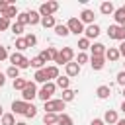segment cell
I'll return each mask as SVG.
<instances>
[{
    "label": "cell",
    "mask_w": 125,
    "mask_h": 125,
    "mask_svg": "<svg viewBox=\"0 0 125 125\" xmlns=\"http://www.w3.org/2000/svg\"><path fill=\"white\" fill-rule=\"evenodd\" d=\"M72 59H74V51H72V47H62L61 51H59V57H57V64H68V62H72Z\"/></svg>",
    "instance_id": "cell-1"
},
{
    "label": "cell",
    "mask_w": 125,
    "mask_h": 125,
    "mask_svg": "<svg viewBox=\"0 0 125 125\" xmlns=\"http://www.w3.org/2000/svg\"><path fill=\"white\" fill-rule=\"evenodd\" d=\"M10 62H12V66H18L20 70H21V68H27V66L31 64V61L25 59V57H23L21 53H18V51L10 55Z\"/></svg>",
    "instance_id": "cell-2"
},
{
    "label": "cell",
    "mask_w": 125,
    "mask_h": 125,
    "mask_svg": "<svg viewBox=\"0 0 125 125\" xmlns=\"http://www.w3.org/2000/svg\"><path fill=\"white\" fill-rule=\"evenodd\" d=\"M55 90H57V84H55V82H47V84H43V86H41V90H39L37 98H39V100H43V102H49V100H51V96L55 94Z\"/></svg>",
    "instance_id": "cell-3"
},
{
    "label": "cell",
    "mask_w": 125,
    "mask_h": 125,
    "mask_svg": "<svg viewBox=\"0 0 125 125\" xmlns=\"http://www.w3.org/2000/svg\"><path fill=\"white\" fill-rule=\"evenodd\" d=\"M64 102L59 98V100H49V102H45V113H59V111H62L64 109Z\"/></svg>",
    "instance_id": "cell-4"
},
{
    "label": "cell",
    "mask_w": 125,
    "mask_h": 125,
    "mask_svg": "<svg viewBox=\"0 0 125 125\" xmlns=\"http://www.w3.org/2000/svg\"><path fill=\"white\" fill-rule=\"evenodd\" d=\"M107 37L109 39H117V41H125V29L121 25L113 23V25L107 27Z\"/></svg>",
    "instance_id": "cell-5"
},
{
    "label": "cell",
    "mask_w": 125,
    "mask_h": 125,
    "mask_svg": "<svg viewBox=\"0 0 125 125\" xmlns=\"http://www.w3.org/2000/svg\"><path fill=\"white\" fill-rule=\"evenodd\" d=\"M66 27H68V31L74 33V35L84 33V23L80 21V18H70V20L66 21Z\"/></svg>",
    "instance_id": "cell-6"
},
{
    "label": "cell",
    "mask_w": 125,
    "mask_h": 125,
    "mask_svg": "<svg viewBox=\"0 0 125 125\" xmlns=\"http://www.w3.org/2000/svg\"><path fill=\"white\" fill-rule=\"evenodd\" d=\"M37 94H39V92H37V86H35V82H29V84H27V86L21 90V100L29 104V102H31V100H33Z\"/></svg>",
    "instance_id": "cell-7"
},
{
    "label": "cell",
    "mask_w": 125,
    "mask_h": 125,
    "mask_svg": "<svg viewBox=\"0 0 125 125\" xmlns=\"http://www.w3.org/2000/svg\"><path fill=\"white\" fill-rule=\"evenodd\" d=\"M57 10H59V2H43V4L39 6V14H41V18H45V16H53Z\"/></svg>",
    "instance_id": "cell-8"
},
{
    "label": "cell",
    "mask_w": 125,
    "mask_h": 125,
    "mask_svg": "<svg viewBox=\"0 0 125 125\" xmlns=\"http://www.w3.org/2000/svg\"><path fill=\"white\" fill-rule=\"evenodd\" d=\"M39 57H41L45 62H49V61H53V62H55V61H57V57H59V51H57L55 47H47L45 51H41V53H39Z\"/></svg>",
    "instance_id": "cell-9"
},
{
    "label": "cell",
    "mask_w": 125,
    "mask_h": 125,
    "mask_svg": "<svg viewBox=\"0 0 125 125\" xmlns=\"http://www.w3.org/2000/svg\"><path fill=\"white\" fill-rule=\"evenodd\" d=\"M27 102H23V100H14L12 102V113H18V115H25V111H27Z\"/></svg>",
    "instance_id": "cell-10"
},
{
    "label": "cell",
    "mask_w": 125,
    "mask_h": 125,
    "mask_svg": "<svg viewBox=\"0 0 125 125\" xmlns=\"http://www.w3.org/2000/svg\"><path fill=\"white\" fill-rule=\"evenodd\" d=\"M84 33H86V39L90 41V39H96L100 33H102V29H100V25H96V23H92V25H88L86 29H84Z\"/></svg>",
    "instance_id": "cell-11"
},
{
    "label": "cell",
    "mask_w": 125,
    "mask_h": 125,
    "mask_svg": "<svg viewBox=\"0 0 125 125\" xmlns=\"http://www.w3.org/2000/svg\"><path fill=\"white\" fill-rule=\"evenodd\" d=\"M94 18H96V16H94V10H88V8H86V10L80 12V21H82V23H90V25H92V23H94Z\"/></svg>",
    "instance_id": "cell-12"
},
{
    "label": "cell",
    "mask_w": 125,
    "mask_h": 125,
    "mask_svg": "<svg viewBox=\"0 0 125 125\" xmlns=\"http://www.w3.org/2000/svg\"><path fill=\"white\" fill-rule=\"evenodd\" d=\"M92 49V57H105V45L104 43H94L90 45Z\"/></svg>",
    "instance_id": "cell-13"
},
{
    "label": "cell",
    "mask_w": 125,
    "mask_h": 125,
    "mask_svg": "<svg viewBox=\"0 0 125 125\" xmlns=\"http://www.w3.org/2000/svg\"><path fill=\"white\" fill-rule=\"evenodd\" d=\"M119 49L117 47H109V49H105V59L109 61V62H115V61H119Z\"/></svg>",
    "instance_id": "cell-14"
},
{
    "label": "cell",
    "mask_w": 125,
    "mask_h": 125,
    "mask_svg": "<svg viewBox=\"0 0 125 125\" xmlns=\"http://www.w3.org/2000/svg\"><path fill=\"white\" fill-rule=\"evenodd\" d=\"M90 66L94 70H102L105 66V57H92L90 59Z\"/></svg>",
    "instance_id": "cell-15"
},
{
    "label": "cell",
    "mask_w": 125,
    "mask_h": 125,
    "mask_svg": "<svg viewBox=\"0 0 125 125\" xmlns=\"http://www.w3.org/2000/svg\"><path fill=\"white\" fill-rule=\"evenodd\" d=\"M64 70H66V76H68V78L78 76V72H80V64H78V62H68V64L64 66Z\"/></svg>",
    "instance_id": "cell-16"
},
{
    "label": "cell",
    "mask_w": 125,
    "mask_h": 125,
    "mask_svg": "<svg viewBox=\"0 0 125 125\" xmlns=\"http://www.w3.org/2000/svg\"><path fill=\"white\" fill-rule=\"evenodd\" d=\"M109 94H111V88H109V86H105V84H102V86H98V88H96V96H98L100 100L109 98Z\"/></svg>",
    "instance_id": "cell-17"
},
{
    "label": "cell",
    "mask_w": 125,
    "mask_h": 125,
    "mask_svg": "<svg viewBox=\"0 0 125 125\" xmlns=\"http://www.w3.org/2000/svg\"><path fill=\"white\" fill-rule=\"evenodd\" d=\"M119 121V117H117V111L115 109H107L105 111V115H104V123H109V125H113V123H117Z\"/></svg>",
    "instance_id": "cell-18"
},
{
    "label": "cell",
    "mask_w": 125,
    "mask_h": 125,
    "mask_svg": "<svg viewBox=\"0 0 125 125\" xmlns=\"http://www.w3.org/2000/svg\"><path fill=\"white\" fill-rule=\"evenodd\" d=\"M113 18H115V23H117V25H123V23H125V10H123V6H121V8H115Z\"/></svg>",
    "instance_id": "cell-19"
},
{
    "label": "cell",
    "mask_w": 125,
    "mask_h": 125,
    "mask_svg": "<svg viewBox=\"0 0 125 125\" xmlns=\"http://www.w3.org/2000/svg\"><path fill=\"white\" fill-rule=\"evenodd\" d=\"M100 12H102L104 16H109V14L115 12V6H113L111 2H102V4H100Z\"/></svg>",
    "instance_id": "cell-20"
},
{
    "label": "cell",
    "mask_w": 125,
    "mask_h": 125,
    "mask_svg": "<svg viewBox=\"0 0 125 125\" xmlns=\"http://www.w3.org/2000/svg\"><path fill=\"white\" fill-rule=\"evenodd\" d=\"M41 25H43L45 29H49V27H53V29H55V25H57L55 16H45V18H41Z\"/></svg>",
    "instance_id": "cell-21"
},
{
    "label": "cell",
    "mask_w": 125,
    "mask_h": 125,
    "mask_svg": "<svg viewBox=\"0 0 125 125\" xmlns=\"http://www.w3.org/2000/svg\"><path fill=\"white\" fill-rule=\"evenodd\" d=\"M43 123H45V125H55V123H59V113H45V115H43Z\"/></svg>",
    "instance_id": "cell-22"
},
{
    "label": "cell",
    "mask_w": 125,
    "mask_h": 125,
    "mask_svg": "<svg viewBox=\"0 0 125 125\" xmlns=\"http://www.w3.org/2000/svg\"><path fill=\"white\" fill-rule=\"evenodd\" d=\"M33 78H35V82H41V84H47V82H49V78H47V70H45V68L37 70Z\"/></svg>",
    "instance_id": "cell-23"
},
{
    "label": "cell",
    "mask_w": 125,
    "mask_h": 125,
    "mask_svg": "<svg viewBox=\"0 0 125 125\" xmlns=\"http://www.w3.org/2000/svg\"><path fill=\"white\" fill-rule=\"evenodd\" d=\"M57 86L62 88V90H68V88H70V78H68V76H59V78H57Z\"/></svg>",
    "instance_id": "cell-24"
},
{
    "label": "cell",
    "mask_w": 125,
    "mask_h": 125,
    "mask_svg": "<svg viewBox=\"0 0 125 125\" xmlns=\"http://www.w3.org/2000/svg\"><path fill=\"white\" fill-rule=\"evenodd\" d=\"M0 123H2V125H16V117H14V113H4V115L0 117Z\"/></svg>",
    "instance_id": "cell-25"
},
{
    "label": "cell",
    "mask_w": 125,
    "mask_h": 125,
    "mask_svg": "<svg viewBox=\"0 0 125 125\" xmlns=\"http://www.w3.org/2000/svg\"><path fill=\"white\" fill-rule=\"evenodd\" d=\"M55 33H57V35H61V37H66L70 31H68V27H66L64 23H57V25H55Z\"/></svg>",
    "instance_id": "cell-26"
},
{
    "label": "cell",
    "mask_w": 125,
    "mask_h": 125,
    "mask_svg": "<svg viewBox=\"0 0 125 125\" xmlns=\"http://www.w3.org/2000/svg\"><path fill=\"white\" fill-rule=\"evenodd\" d=\"M45 70H47V78H49V80H51V78H59V76H61V74H59V66H57V64L47 66Z\"/></svg>",
    "instance_id": "cell-27"
},
{
    "label": "cell",
    "mask_w": 125,
    "mask_h": 125,
    "mask_svg": "<svg viewBox=\"0 0 125 125\" xmlns=\"http://www.w3.org/2000/svg\"><path fill=\"white\" fill-rule=\"evenodd\" d=\"M27 84H29V80H25V78H16V80H14V90H20V92H21Z\"/></svg>",
    "instance_id": "cell-28"
},
{
    "label": "cell",
    "mask_w": 125,
    "mask_h": 125,
    "mask_svg": "<svg viewBox=\"0 0 125 125\" xmlns=\"http://www.w3.org/2000/svg\"><path fill=\"white\" fill-rule=\"evenodd\" d=\"M74 96H76V92L68 88V90H62V98H61V100L66 104V102H72V100H74Z\"/></svg>",
    "instance_id": "cell-29"
},
{
    "label": "cell",
    "mask_w": 125,
    "mask_h": 125,
    "mask_svg": "<svg viewBox=\"0 0 125 125\" xmlns=\"http://www.w3.org/2000/svg\"><path fill=\"white\" fill-rule=\"evenodd\" d=\"M18 23H21L23 27L29 23V12H21V14H18V20H16Z\"/></svg>",
    "instance_id": "cell-30"
},
{
    "label": "cell",
    "mask_w": 125,
    "mask_h": 125,
    "mask_svg": "<svg viewBox=\"0 0 125 125\" xmlns=\"http://www.w3.org/2000/svg\"><path fill=\"white\" fill-rule=\"evenodd\" d=\"M29 23L31 25H37V23H41V14L39 12H29Z\"/></svg>",
    "instance_id": "cell-31"
},
{
    "label": "cell",
    "mask_w": 125,
    "mask_h": 125,
    "mask_svg": "<svg viewBox=\"0 0 125 125\" xmlns=\"http://www.w3.org/2000/svg\"><path fill=\"white\" fill-rule=\"evenodd\" d=\"M16 49H18V53H21V51L29 49V47H27V41H25V37H20V39H16Z\"/></svg>",
    "instance_id": "cell-32"
},
{
    "label": "cell",
    "mask_w": 125,
    "mask_h": 125,
    "mask_svg": "<svg viewBox=\"0 0 125 125\" xmlns=\"http://www.w3.org/2000/svg\"><path fill=\"white\" fill-rule=\"evenodd\" d=\"M6 76H10V78H14V80H16V78H20V68L10 64V66H8V70H6Z\"/></svg>",
    "instance_id": "cell-33"
},
{
    "label": "cell",
    "mask_w": 125,
    "mask_h": 125,
    "mask_svg": "<svg viewBox=\"0 0 125 125\" xmlns=\"http://www.w3.org/2000/svg\"><path fill=\"white\" fill-rule=\"evenodd\" d=\"M59 125H74V123H72V117L68 113H61L59 115Z\"/></svg>",
    "instance_id": "cell-34"
},
{
    "label": "cell",
    "mask_w": 125,
    "mask_h": 125,
    "mask_svg": "<svg viewBox=\"0 0 125 125\" xmlns=\"http://www.w3.org/2000/svg\"><path fill=\"white\" fill-rule=\"evenodd\" d=\"M4 18H8V20H12V18H16V20H18V8H16L14 4H10V8H8V12L4 14Z\"/></svg>",
    "instance_id": "cell-35"
},
{
    "label": "cell",
    "mask_w": 125,
    "mask_h": 125,
    "mask_svg": "<svg viewBox=\"0 0 125 125\" xmlns=\"http://www.w3.org/2000/svg\"><path fill=\"white\" fill-rule=\"evenodd\" d=\"M43 64H45V61H43V59H41L39 55L31 59V66H33V68H37V70H41V68H43Z\"/></svg>",
    "instance_id": "cell-36"
},
{
    "label": "cell",
    "mask_w": 125,
    "mask_h": 125,
    "mask_svg": "<svg viewBox=\"0 0 125 125\" xmlns=\"http://www.w3.org/2000/svg\"><path fill=\"white\" fill-rule=\"evenodd\" d=\"M78 49H80V51H86V49H90V41H88L86 37H80V39H78Z\"/></svg>",
    "instance_id": "cell-37"
},
{
    "label": "cell",
    "mask_w": 125,
    "mask_h": 125,
    "mask_svg": "<svg viewBox=\"0 0 125 125\" xmlns=\"http://www.w3.org/2000/svg\"><path fill=\"white\" fill-rule=\"evenodd\" d=\"M12 25H10V20L8 18H4V16H0V31H6V29H10Z\"/></svg>",
    "instance_id": "cell-38"
},
{
    "label": "cell",
    "mask_w": 125,
    "mask_h": 125,
    "mask_svg": "<svg viewBox=\"0 0 125 125\" xmlns=\"http://www.w3.org/2000/svg\"><path fill=\"white\" fill-rule=\"evenodd\" d=\"M10 29H12V33H16V35H21V33H23V25H21V23H18V21H16V23H12V27H10Z\"/></svg>",
    "instance_id": "cell-39"
},
{
    "label": "cell",
    "mask_w": 125,
    "mask_h": 125,
    "mask_svg": "<svg viewBox=\"0 0 125 125\" xmlns=\"http://www.w3.org/2000/svg\"><path fill=\"white\" fill-rule=\"evenodd\" d=\"M35 115H37V107L33 104H29L27 105V111H25V117H35Z\"/></svg>",
    "instance_id": "cell-40"
},
{
    "label": "cell",
    "mask_w": 125,
    "mask_h": 125,
    "mask_svg": "<svg viewBox=\"0 0 125 125\" xmlns=\"http://www.w3.org/2000/svg\"><path fill=\"white\" fill-rule=\"evenodd\" d=\"M25 41H27V47H33V45L37 43V37H35L33 33H27V35H25Z\"/></svg>",
    "instance_id": "cell-41"
},
{
    "label": "cell",
    "mask_w": 125,
    "mask_h": 125,
    "mask_svg": "<svg viewBox=\"0 0 125 125\" xmlns=\"http://www.w3.org/2000/svg\"><path fill=\"white\" fill-rule=\"evenodd\" d=\"M76 62H78V64L82 66L84 62H88V55H86V53H80V55L76 57Z\"/></svg>",
    "instance_id": "cell-42"
},
{
    "label": "cell",
    "mask_w": 125,
    "mask_h": 125,
    "mask_svg": "<svg viewBox=\"0 0 125 125\" xmlns=\"http://www.w3.org/2000/svg\"><path fill=\"white\" fill-rule=\"evenodd\" d=\"M8 8H10V2H6V0H0V14H2V16L8 12Z\"/></svg>",
    "instance_id": "cell-43"
},
{
    "label": "cell",
    "mask_w": 125,
    "mask_h": 125,
    "mask_svg": "<svg viewBox=\"0 0 125 125\" xmlns=\"http://www.w3.org/2000/svg\"><path fill=\"white\" fill-rule=\"evenodd\" d=\"M115 80H117V84H119V86H123V88H125V70H121V72L117 74V78H115Z\"/></svg>",
    "instance_id": "cell-44"
},
{
    "label": "cell",
    "mask_w": 125,
    "mask_h": 125,
    "mask_svg": "<svg viewBox=\"0 0 125 125\" xmlns=\"http://www.w3.org/2000/svg\"><path fill=\"white\" fill-rule=\"evenodd\" d=\"M4 59H10V55H8V51H6V47H2V45H0V62H2Z\"/></svg>",
    "instance_id": "cell-45"
},
{
    "label": "cell",
    "mask_w": 125,
    "mask_h": 125,
    "mask_svg": "<svg viewBox=\"0 0 125 125\" xmlns=\"http://www.w3.org/2000/svg\"><path fill=\"white\" fill-rule=\"evenodd\" d=\"M119 55L125 57V41H121V45H119Z\"/></svg>",
    "instance_id": "cell-46"
},
{
    "label": "cell",
    "mask_w": 125,
    "mask_h": 125,
    "mask_svg": "<svg viewBox=\"0 0 125 125\" xmlns=\"http://www.w3.org/2000/svg\"><path fill=\"white\" fill-rule=\"evenodd\" d=\"M90 125H105V123H104V119H92Z\"/></svg>",
    "instance_id": "cell-47"
},
{
    "label": "cell",
    "mask_w": 125,
    "mask_h": 125,
    "mask_svg": "<svg viewBox=\"0 0 125 125\" xmlns=\"http://www.w3.org/2000/svg\"><path fill=\"white\" fill-rule=\"evenodd\" d=\"M4 84H6V76H4V74H2V72H0V88H2V86H4Z\"/></svg>",
    "instance_id": "cell-48"
},
{
    "label": "cell",
    "mask_w": 125,
    "mask_h": 125,
    "mask_svg": "<svg viewBox=\"0 0 125 125\" xmlns=\"http://www.w3.org/2000/svg\"><path fill=\"white\" fill-rule=\"evenodd\" d=\"M115 125H125V119H119V121H117Z\"/></svg>",
    "instance_id": "cell-49"
},
{
    "label": "cell",
    "mask_w": 125,
    "mask_h": 125,
    "mask_svg": "<svg viewBox=\"0 0 125 125\" xmlns=\"http://www.w3.org/2000/svg\"><path fill=\"white\" fill-rule=\"evenodd\" d=\"M16 125H27V123H25V121H18Z\"/></svg>",
    "instance_id": "cell-50"
},
{
    "label": "cell",
    "mask_w": 125,
    "mask_h": 125,
    "mask_svg": "<svg viewBox=\"0 0 125 125\" xmlns=\"http://www.w3.org/2000/svg\"><path fill=\"white\" fill-rule=\"evenodd\" d=\"M121 109H123V113H125V100H123V104H121Z\"/></svg>",
    "instance_id": "cell-51"
},
{
    "label": "cell",
    "mask_w": 125,
    "mask_h": 125,
    "mask_svg": "<svg viewBox=\"0 0 125 125\" xmlns=\"http://www.w3.org/2000/svg\"><path fill=\"white\" fill-rule=\"evenodd\" d=\"M2 115H4V113H2V104H0V117H2Z\"/></svg>",
    "instance_id": "cell-52"
},
{
    "label": "cell",
    "mask_w": 125,
    "mask_h": 125,
    "mask_svg": "<svg viewBox=\"0 0 125 125\" xmlns=\"http://www.w3.org/2000/svg\"><path fill=\"white\" fill-rule=\"evenodd\" d=\"M123 98H125V88H123Z\"/></svg>",
    "instance_id": "cell-53"
},
{
    "label": "cell",
    "mask_w": 125,
    "mask_h": 125,
    "mask_svg": "<svg viewBox=\"0 0 125 125\" xmlns=\"http://www.w3.org/2000/svg\"><path fill=\"white\" fill-rule=\"evenodd\" d=\"M121 27H123V29H125V23H123V25H121Z\"/></svg>",
    "instance_id": "cell-54"
},
{
    "label": "cell",
    "mask_w": 125,
    "mask_h": 125,
    "mask_svg": "<svg viewBox=\"0 0 125 125\" xmlns=\"http://www.w3.org/2000/svg\"><path fill=\"white\" fill-rule=\"evenodd\" d=\"M123 10H125V4H123Z\"/></svg>",
    "instance_id": "cell-55"
}]
</instances>
